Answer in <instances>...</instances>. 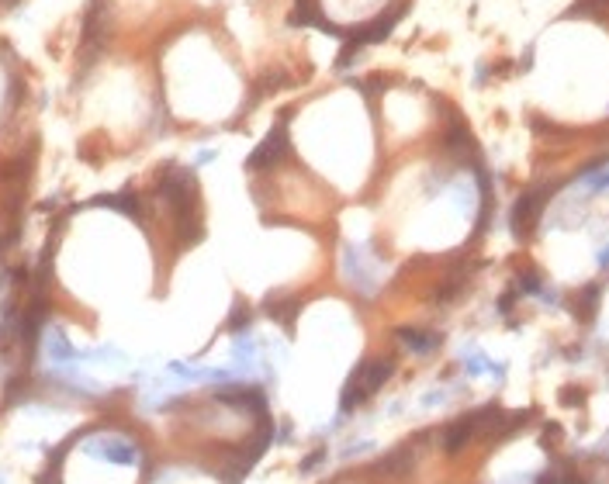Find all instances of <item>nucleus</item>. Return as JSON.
<instances>
[{"label": "nucleus", "mask_w": 609, "mask_h": 484, "mask_svg": "<svg viewBox=\"0 0 609 484\" xmlns=\"http://www.w3.org/2000/svg\"><path fill=\"white\" fill-rule=\"evenodd\" d=\"M582 301H578V315L582 318H592L596 315V308H599V288H585V294H578Z\"/></svg>", "instance_id": "20e7f679"}, {"label": "nucleus", "mask_w": 609, "mask_h": 484, "mask_svg": "<svg viewBox=\"0 0 609 484\" xmlns=\"http://www.w3.org/2000/svg\"><path fill=\"white\" fill-rule=\"evenodd\" d=\"M284 153H288V128H284V125H277V128H274V132H270V135H267V139H263V142L253 149V156L246 159V166H249V170L270 166V163H274L277 156H284Z\"/></svg>", "instance_id": "f257e3e1"}, {"label": "nucleus", "mask_w": 609, "mask_h": 484, "mask_svg": "<svg viewBox=\"0 0 609 484\" xmlns=\"http://www.w3.org/2000/svg\"><path fill=\"white\" fill-rule=\"evenodd\" d=\"M242 322L249 325V308H246V304H236V311L229 315V329L236 332V329H242Z\"/></svg>", "instance_id": "39448f33"}, {"label": "nucleus", "mask_w": 609, "mask_h": 484, "mask_svg": "<svg viewBox=\"0 0 609 484\" xmlns=\"http://www.w3.org/2000/svg\"><path fill=\"white\" fill-rule=\"evenodd\" d=\"M399 339L406 343L412 353H433L436 343H440L433 332H422V329H399Z\"/></svg>", "instance_id": "7ed1b4c3"}, {"label": "nucleus", "mask_w": 609, "mask_h": 484, "mask_svg": "<svg viewBox=\"0 0 609 484\" xmlns=\"http://www.w3.org/2000/svg\"><path fill=\"white\" fill-rule=\"evenodd\" d=\"M547 201V191H530L519 197V204H516V211H512V232H516V239H523L533 225H537V211H540V204Z\"/></svg>", "instance_id": "f03ea898"}]
</instances>
